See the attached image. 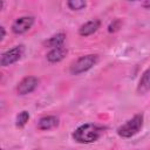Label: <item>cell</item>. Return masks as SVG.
Here are the masks:
<instances>
[{
	"mask_svg": "<svg viewBox=\"0 0 150 150\" xmlns=\"http://www.w3.org/2000/svg\"><path fill=\"white\" fill-rule=\"evenodd\" d=\"M102 131H103V129L101 127H98L97 124L86 123V124L80 125L77 129H75V131L73 132V138L77 143L88 144V143L96 142L101 137Z\"/></svg>",
	"mask_w": 150,
	"mask_h": 150,
	"instance_id": "obj_1",
	"label": "cell"
},
{
	"mask_svg": "<svg viewBox=\"0 0 150 150\" xmlns=\"http://www.w3.org/2000/svg\"><path fill=\"white\" fill-rule=\"evenodd\" d=\"M143 127V114H137L117 128V135L123 138H130L138 134Z\"/></svg>",
	"mask_w": 150,
	"mask_h": 150,
	"instance_id": "obj_2",
	"label": "cell"
},
{
	"mask_svg": "<svg viewBox=\"0 0 150 150\" xmlns=\"http://www.w3.org/2000/svg\"><path fill=\"white\" fill-rule=\"evenodd\" d=\"M98 61V56L96 54H89L81 56L77 59L70 67V74L73 75H80L84 71H88L90 68H93Z\"/></svg>",
	"mask_w": 150,
	"mask_h": 150,
	"instance_id": "obj_3",
	"label": "cell"
},
{
	"mask_svg": "<svg viewBox=\"0 0 150 150\" xmlns=\"http://www.w3.org/2000/svg\"><path fill=\"white\" fill-rule=\"evenodd\" d=\"M23 52H25V47H23L22 45H19V46L13 47L12 49L5 52V53L1 55L0 64H1L2 67H7V66H11V64L18 62V61L22 57Z\"/></svg>",
	"mask_w": 150,
	"mask_h": 150,
	"instance_id": "obj_4",
	"label": "cell"
},
{
	"mask_svg": "<svg viewBox=\"0 0 150 150\" xmlns=\"http://www.w3.org/2000/svg\"><path fill=\"white\" fill-rule=\"evenodd\" d=\"M38 84H39V80L35 76H26L19 82L16 87V91L19 95H27L34 91Z\"/></svg>",
	"mask_w": 150,
	"mask_h": 150,
	"instance_id": "obj_5",
	"label": "cell"
},
{
	"mask_svg": "<svg viewBox=\"0 0 150 150\" xmlns=\"http://www.w3.org/2000/svg\"><path fill=\"white\" fill-rule=\"evenodd\" d=\"M33 25H34L33 16H20L13 22L12 30L15 34H23V33L28 32Z\"/></svg>",
	"mask_w": 150,
	"mask_h": 150,
	"instance_id": "obj_6",
	"label": "cell"
},
{
	"mask_svg": "<svg viewBox=\"0 0 150 150\" xmlns=\"http://www.w3.org/2000/svg\"><path fill=\"white\" fill-rule=\"evenodd\" d=\"M57 125H59V118L53 115L43 116L38 122V128L40 130H50V129L56 128Z\"/></svg>",
	"mask_w": 150,
	"mask_h": 150,
	"instance_id": "obj_7",
	"label": "cell"
},
{
	"mask_svg": "<svg viewBox=\"0 0 150 150\" xmlns=\"http://www.w3.org/2000/svg\"><path fill=\"white\" fill-rule=\"evenodd\" d=\"M100 20L95 19V20H90L88 22H86L84 25H82L79 29V34L81 36H89L91 34H94L98 28H100Z\"/></svg>",
	"mask_w": 150,
	"mask_h": 150,
	"instance_id": "obj_8",
	"label": "cell"
},
{
	"mask_svg": "<svg viewBox=\"0 0 150 150\" xmlns=\"http://www.w3.org/2000/svg\"><path fill=\"white\" fill-rule=\"evenodd\" d=\"M68 50L66 47H57V48H53L48 54H47V60L52 63H56L60 62L61 60H63L67 55Z\"/></svg>",
	"mask_w": 150,
	"mask_h": 150,
	"instance_id": "obj_9",
	"label": "cell"
},
{
	"mask_svg": "<svg viewBox=\"0 0 150 150\" xmlns=\"http://www.w3.org/2000/svg\"><path fill=\"white\" fill-rule=\"evenodd\" d=\"M149 90H150V68H148L143 73L142 77L139 79V82L137 86V93L139 95H144Z\"/></svg>",
	"mask_w": 150,
	"mask_h": 150,
	"instance_id": "obj_10",
	"label": "cell"
},
{
	"mask_svg": "<svg viewBox=\"0 0 150 150\" xmlns=\"http://www.w3.org/2000/svg\"><path fill=\"white\" fill-rule=\"evenodd\" d=\"M66 40V34L64 33H59L56 35H53L52 38H49L47 41H45V45L49 48H57V47H62Z\"/></svg>",
	"mask_w": 150,
	"mask_h": 150,
	"instance_id": "obj_11",
	"label": "cell"
},
{
	"mask_svg": "<svg viewBox=\"0 0 150 150\" xmlns=\"http://www.w3.org/2000/svg\"><path fill=\"white\" fill-rule=\"evenodd\" d=\"M29 120V112L26 111V110H22L21 112L18 114L16 116V120H15V125L18 128H23L26 125V123L28 122Z\"/></svg>",
	"mask_w": 150,
	"mask_h": 150,
	"instance_id": "obj_12",
	"label": "cell"
},
{
	"mask_svg": "<svg viewBox=\"0 0 150 150\" xmlns=\"http://www.w3.org/2000/svg\"><path fill=\"white\" fill-rule=\"evenodd\" d=\"M67 5L73 11H80V9H82L87 6V2L83 1V0H70V1L67 2Z\"/></svg>",
	"mask_w": 150,
	"mask_h": 150,
	"instance_id": "obj_13",
	"label": "cell"
},
{
	"mask_svg": "<svg viewBox=\"0 0 150 150\" xmlns=\"http://www.w3.org/2000/svg\"><path fill=\"white\" fill-rule=\"evenodd\" d=\"M121 27V21L120 20H115L114 22H111L108 27V32L109 33H112V32H116L118 28Z\"/></svg>",
	"mask_w": 150,
	"mask_h": 150,
	"instance_id": "obj_14",
	"label": "cell"
},
{
	"mask_svg": "<svg viewBox=\"0 0 150 150\" xmlns=\"http://www.w3.org/2000/svg\"><path fill=\"white\" fill-rule=\"evenodd\" d=\"M0 32H1V35H0V41H2L5 39V35H6V32H5V27L1 26L0 27Z\"/></svg>",
	"mask_w": 150,
	"mask_h": 150,
	"instance_id": "obj_15",
	"label": "cell"
},
{
	"mask_svg": "<svg viewBox=\"0 0 150 150\" xmlns=\"http://www.w3.org/2000/svg\"><path fill=\"white\" fill-rule=\"evenodd\" d=\"M144 8H150V1H144V2H142L141 4Z\"/></svg>",
	"mask_w": 150,
	"mask_h": 150,
	"instance_id": "obj_16",
	"label": "cell"
},
{
	"mask_svg": "<svg viewBox=\"0 0 150 150\" xmlns=\"http://www.w3.org/2000/svg\"><path fill=\"white\" fill-rule=\"evenodd\" d=\"M1 150H5V149H1Z\"/></svg>",
	"mask_w": 150,
	"mask_h": 150,
	"instance_id": "obj_17",
	"label": "cell"
}]
</instances>
